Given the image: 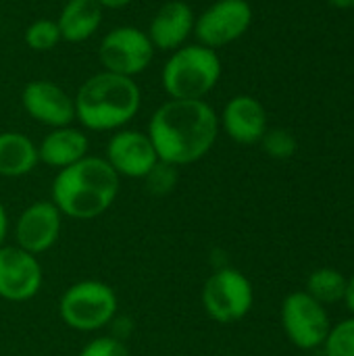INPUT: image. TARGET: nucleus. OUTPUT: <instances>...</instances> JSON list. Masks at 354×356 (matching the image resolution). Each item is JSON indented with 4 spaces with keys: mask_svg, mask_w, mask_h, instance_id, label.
<instances>
[{
    "mask_svg": "<svg viewBox=\"0 0 354 356\" xmlns=\"http://www.w3.org/2000/svg\"><path fill=\"white\" fill-rule=\"evenodd\" d=\"M159 161L173 167L204 159L219 136V115L207 100H165L146 129Z\"/></svg>",
    "mask_w": 354,
    "mask_h": 356,
    "instance_id": "f257e3e1",
    "label": "nucleus"
},
{
    "mask_svg": "<svg viewBox=\"0 0 354 356\" xmlns=\"http://www.w3.org/2000/svg\"><path fill=\"white\" fill-rule=\"evenodd\" d=\"M121 177L104 156L88 154L61 169L52 179L50 200L63 217L88 221L104 215L117 200Z\"/></svg>",
    "mask_w": 354,
    "mask_h": 356,
    "instance_id": "f03ea898",
    "label": "nucleus"
},
{
    "mask_svg": "<svg viewBox=\"0 0 354 356\" xmlns=\"http://www.w3.org/2000/svg\"><path fill=\"white\" fill-rule=\"evenodd\" d=\"M75 121L88 131H117L127 127L142 108V90L134 77L98 71L73 94Z\"/></svg>",
    "mask_w": 354,
    "mask_h": 356,
    "instance_id": "7ed1b4c3",
    "label": "nucleus"
},
{
    "mask_svg": "<svg viewBox=\"0 0 354 356\" xmlns=\"http://www.w3.org/2000/svg\"><path fill=\"white\" fill-rule=\"evenodd\" d=\"M221 79V58L217 50L198 42H188L169 52L161 69L163 92L173 100H204Z\"/></svg>",
    "mask_w": 354,
    "mask_h": 356,
    "instance_id": "20e7f679",
    "label": "nucleus"
},
{
    "mask_svg": "<svg viewBox=\"0 0 354 356\" xmlns=\"http://www.w3.org/2000/svg\"><path fill=\"white\" fill-rule=\"evenodd\" d=\"M119 311L115 290L98 280H81L71 284L58 300L61 321L75 332H100L111 325Z\"/></svg>",
    "mask_w": 354,
    "mask_h": 356,
    "instance_id": "39448f33",
    "label": "nucleus"
},
{
    "mask_svg": "<svg viewBox=\"0 0 354 356\" xmlns=\"http://www.w3.org/2000/svg\"><path fill=\"white\" fill-rule=\"evenodd\" d=\"M200 298L207 315L213 321L227 325L244 319L250 313L255 290L242 271L234 267H221L207 277Z\"/></svg>",
    "mask_w": 354,
    "mask_h": 356,
    "instance_id": "423d86ee",
    "label": "nucleus"
},
{
    "mask_svg": "<svg viewBox=\"0 0 354 356\" xmlns=\"http://www.w3.org/2000/svg\"><path fill=\"white\" fill-rule=\"evenodd\" d=\"M154 46L146 33L136 25H117L106 31L98 46V60L102 71L125 77H138L154 58Z\"/></svg>",
    "mask_w": 354,
    "mask_h": 356,
    "instance_id": "0eeeda50",
    "label": "nucleus"
},
{
    "mask_svg": "<svg viewBox=\"0 0 354 356\" xmlns=\"http://www.w3.org/2000/svg\"><path fill=\"white\" fill-rule=\"evenodd\" d=\"M282 325L288 340L300 350H315L323 346L332 330L328 309L305 290L292 292L284 298Z\"/></svg>",
    "mask_w": 354,
    "mask_h": 356,
    "instance_id": "6e6552de",
    "label": "nucleus"
},
{
    "mask_svg": "<svg viewBox=\"0 0 354 356\" xmlns=\"http://www.w3.org/2000/svg\"><path fill=\"white\" fill-rule=\"evenodd\" d=\"M252 23V8L246 0H215L196 15L194 38L207 48H223L242 38Z\"/></svg>",
    "mask_w": 354,
    "mask_h": 356,
    "instance_id": "1a4fd4ad",
    "label": "nucleus"
},
{
    "mask_svg": "<svg viewBox=\"0 0 354 356\" xmlns=\"http://www.w3.org/2000/svg\"><path fill=\"white\" fill-rule=\"evenodd\" d=\"M21 106L29 119L48 129L65 127L75 121L73 96L50 79L27 81L21 90Z\"/></svg>",
    "mask_w": 354,
    "mask_h": 356,
    "instance_id": "9d476101",
    "label": "nucleus"
},
{
    "mask_svg": "<svg viewBox=\"0 0 354 356\" xmlns=\"http://www.w3.org/2000/svg\"><path fill=\"white\" fill-rule=\"evenodd\" d=\"M104 159L119 177L129 179H144L146 173L159 163L148 134L131 127L113 131L106 142Z\"/></svg>",
    "mask_w": 354,
    "mask_h": 356,
    "instance_id": "9b49d317",
    "label": "nucleus"
},
{
    "mask_svg": "<svg viewBox=\"0 0 354 356\" xmlns=\"http://www.w3.org/2000/svg\"><path fill=\"white\" fill-rule=\"evenodd\" d=\"M44 282L42 265L35 254L19 246H0V298L8 302L31 300Z\"/></svg>",
    "mask_w": 354,
    "mask_h": 356,
    "instance_id": "f8f14e48",
    "label": "nucleus"
},
{
    "mask_svg": "<svg viewBox=\"0 0 354 356\" xmlns=\"http://www.w3.org/2000/svg\"><path fill=\"white\" fill-rule=\"evenodd\" d=\"M61 229L63 213L54 207L52 200L31 202L15 221V246L38 257L42 252H48L58 242Z\"/></svg>",
    "mask_w": 354,
    "mask_h": 356,
    "instance_id": "ddd939ff",
    "label": "nucleus"
},
{
    "mask_svg": "<svg viewBox=\"0 0 354 356\" xmlns=\"http://www.w3.org/2000/svg\"><path fill=\"white\" fill-rule=\"evenodd\" d=\"M194 23H196V13L188 2L167 0L152 15L146 33L154 50L173 52L184 44H188L190 38H194Z\"/></svg>",
    "mask_w": 354,
    "mask_h": 356,
    "instance_id": "4468645a",
    "label": "nucleus"
},
{
    "mask_svg": "<svg viewBox=\"0 0 354 356\" xmlns=\"http://www.w3.org/2000/svg\"><path fill=\"white\" fill-rule=\"evenodd\" d=\"M219 127L238 144H257L267 131V113L263 104L246 94L234 96L221 111Z\"/></svg>",
    "mask_w": 354,
    "mask_h": 356,
    "instance_id": "2eb2a0df",
    "label": "nucleus"
},
{
    "mask_svg": "<svg viewBox=\"0 0 354 356\" xmlns=\"http://www.w3.org/2000/svg\"><path fill=\"white\" fill-rule=\"evenodd\" d=\"M90 140L81 127L65 125L50 129L38 144L40 163L56 171L81 161L90 152Z\"/></svg>",
    "mask_w": 354,
    "mask_h": 356,
    "instance_id": "dca6fc26",
    "label": "nucleus"
},
{
    "mask_svg": "<svg viewBox=\"0 0 354 356\" xmlns=\"http://www.w3.org/2000/svg\"><path fill=\"white\" fill-rule=\"evenodd\" d=\"M102 19L104 10L94 0H67L54 21L63 42L81 44L100 31Z\"/></svg>",
    "mask_w": 354,
    "mask_h": 356,
    "instance_id": "f3484780",
    "label": "nucleus"
},
{
    "mask_svg": "<svg viewBox=\"0 0 354 356\" xmlns=\"http://www.w3.org/2000/svg\"><path fill=\"white\" fill-rule=\"evenodd\" d=\"M40 165L38 144L21 131H0V177H25Z\"/></svg>",
    "mask_w": 354,
    "mask_h": 356,
    "instance_id": "a211bd4d",
    "label": "nucleus"
},
{
    "mask_svg": "<svg viewBox=\"0 0 354 356\" xmlns=\"http://www.w3.org/2000/svg\"><path fill=\"white\" fill-rule=\"evenodd\" d=\"M346 277L334 269V267H321L315 269L309 280H307V294L313 296L317 302H321L323 307L328 305H336L340 300H344L346 294Z\"/></svg>",
    "mask_w": 354,
    "mask_h": 356,
    "instance_id": "6ab92c4d",
    "label": "nucleus"
},
{
    "mask_svg": "<svg viewBox=\"0 0 354 356\" xmlns=\"http://www.w3.org/2000/svg\"><path fill=\"white\" fill-rule=\"evenodd\" d=\"M23 42L33 52H50L63 42V38L54 19H35L25 27Z\"/></svg>",
    "mask_w": 354,
    "mask_h": 356,
    "instance_id": "aec40b11",
    "label": "nucleus"
},
{
    "mask_svg": "<svg viewBox=\"0 0 354 356\" xmlns=\"http://www.w3.org/2000/svg\"><path fill=\"white\" fill-rule=\"evenodd\" d=\"M177 169H179V167H173V165H169V163L159 161V163L146 173V177L142 179L146 192H148L150 196H156V198L169 196V194L177 188V181H179Z\"/></svg>",
    "mask_w": 354,
    "mask_h": 356,
    "instance_id": "412c9836",
    "label": "nucleus"
},
{
    "mask_svg": "<svg viewBox=\"0 0 354 356\" xmlns=\"http://www.w3.org/2000/svg\"><path fill=\"white\" fill-rule=\"evenodd\" d=\"M323 348L325 356H354V317L330 330Z\"/></svg>",
    "mask_w": 354,
    "mask_h": 356,
    "instance_id": "4be33fe9",
    "label": "nucleus"
},
{
    "mask_svg": "<svg viewBox=\"0 0 354 356\" xmlns=\"http://www.w3.org/2000/svg\"><path fill=\"white\" fill-rule=\"evenodd\" d=\"M263 150L273 159H290L296 152V140L286 129H267L261 138Z\"/></svg>",
    "mask_w": 354,
    "mask_h": 356,
    "instance_id": "5701e85b",
    "label": "nucleus"
},
{
    "mask_svg": "<svg viewBox=\"0 0 354 356\" xmlns=\"http://www.w3.org/2000/svg\"><path fill=\"white\" fill-rule=\"evenodd\" d=\"M79 356H129V350L125 342L115 336H98L79 350Z\"/></svg>",
    "mask_w": 354,
    "mask_h": 356,
    "instance_id": "b1692460",
    "label": "nucleus"
},
{
    "mask_svg": "<svg viewBox=\"0 0 354 356\" xmlns=\"http://www.w3.org/2000/svg\"><path fill=\"white\" fill-rule=\"evenodd\" d=\"M102 10H117V8H125L129 6L134 0H94Z\"/></svg>",
    "mask_w": 354,
    "mask_h": 356,
    "instance_id": "393cba45",
    "label": "nucleus"
},
{
    "mask_svg": "<svg viewBox=\"0 0 354 356\" xmlns=\"http://www.w3.org/2000/svg\"><path fill=\"white\" fill-rule=\"evenodd\" d=\"M6 236H8V215H6L4 204L0 202V246H4Z\"/></svg>",
    "mask_w": 354,
    "mask_h": 356,
    "instance_id": "a878e982",
    "label": "nucleus"
},
{
    "mask_svg": "<svg viewBox=\"0 0 354 356\" xmlns=\"http://www.w3.org/2000/svg\"><path fill=\"white\" fill-rule=\"evenodd\" d=\"M344 302L348 307V311L354 315V275L346 282V294H344Z\"/></svg>",
    "mask_w": 354,
    "mask_h": 356,
    "instance_id": "bb28decb",
    "label": "nucleus"
},
{
    "mask_svg": "<svg viewBox=\"0 0 354 356\" xmlns=\"http://www.w3.org/2000/svg\"><path fill=\"white\" fill-rule=\"evenodd\" d=\"M330 2L340 8H354V0H330Z\"/></svg>",
    "mask_w": 354,
    "mask_h": 356,
    "instance_id": "cd10ccee",
    "label": "nucleus"
}]
</instances>
